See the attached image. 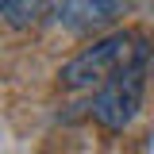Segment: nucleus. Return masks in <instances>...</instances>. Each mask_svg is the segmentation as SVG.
Listing matches in <instances>:
<instances>
[{"instance_id": "nucleus-1", "label": "nucleus", "mask_w": 154, "mask_h": 154, "mask_svg": "<svg viewBox=\"0 0 154 154\" xmlns=\"http://www.w3.org/2000/svg\"><path fill=\"white\" fill-rule=\"evenodd\" d=\"M146 58H150V46L143 42V35L116 31V35H104L93 46H85L77 58H69L58 77H62L66 89H100L108 77H116L127 66H139Z\"/></svg>"}, {"instance_id": "nucleus-2", "label": "nucleus", "mask_w": 154, "mask_h": 154, "mask_svg": "<svg viewBox=\"0 0 154 154\" xmlns=\"http://www.w3.org/2000/svg\"><path fill=\"white\" fill-rule=\"evenodd\" d=\"M143 89H146V62L139 66H127L116 77H108L93 96V119L104 127V131H127L131 119L143 108Z\"/></svg>"}, {"instance_id": "nucleus-3", "label": "nucleus", "mask_w": 154, "mask_h": 154, "mask_svg": "<svg viewBox=\"0 0 154 154\" xmlns=\"http://www.w3.org/2000/svg\"><path fill=\"white\" fill-rule=\"evenodd\" d=\"M50 12H54L58 27H66L73 35H93L100 27L116 23V16L96 0H50Z\"/></svg>"}, {"instance_id": "nucleus-4", "label": "nucleus", "mask_w": 154, "mask_h": 154, "mask_svg": "<svg viewBox=\"0 0 154 154\" xmlns=\"http://www.w3.org/2000/svg\"><path fill=\"white\" fill-rule=\"evenodd\" d=\"M38 12H42V0H0V16H4L8 27H16V31L31 27L38 19Z\"/></svg>"}, {"instance_id": "nucleus-5", "label": "nucleus", "mask_w": 154, "mask_h": 154, "mask_svg": "<svg viewBox=\"0 0 154 154\" xmlns=\"http://www.w3.org/2000/svg\"><path fill=\"white\" fill-rule=\"evenodd\" d=\"M96 4H104V8H108V12H112L116 19L123 16V8H127V0H96Z\"/></svg>"}]
</instances>
